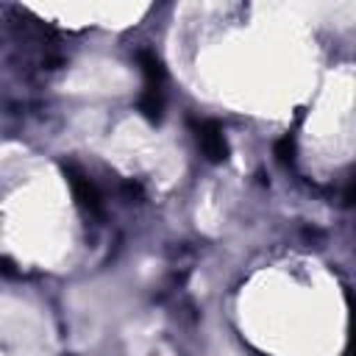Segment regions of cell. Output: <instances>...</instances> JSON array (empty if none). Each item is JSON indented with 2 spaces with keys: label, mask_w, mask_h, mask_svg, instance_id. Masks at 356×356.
<instances>
[{
  "label": "cell",
  "mask_w": 356,
  "mask_h": 356,
  "mask_svg": "<svg viewBox=\"0 0 356 356\" xmlns=\"http://www.w3.org/2000/svg\"><path fill=\"white\" fill-rule=\"evenodd\" d=\"M136 61H139V70H142V78H145V86H142V95H139V111L150 122H161L164 106H167V72L150 50H139Z\"/></svg>",
  "instance_id": "6da1fadb"
},
{
  "label": "cell",
  "mask_w": 356,
  "mask_h": 356,
  "mask_svg": "<svg viewBox=\"0 0 356 356\" xmlns=\"http://www.w3.org/2000/svg\"><path fill=\"white\" fill-rule=\"evenodd\" d=\"M64 175H67V184H70V192H72L78 209H81L86 217H100L103 200H100L97 186L89 181V175H86L83 170H78L75 164H64Z\"/></svg>",
  "instance_id": "7a4b0ae2"
},
{
  "label": "cell",
  "mask_w": 356,
  "mask_h": 356,
  "mask_svg": "<svg viewBox=\"0 0 356 356\" xmlns=\"http://www.w3.org/2000/svg\"><path fill=\"white\" fill-rule=\"evenodd\" d=\"M195 131V142L200 147V153L211 161V164H220L228 159V142H225V131L217 120H200L192 125Z\"/></svg>",
  "instance_id": "3957f363"
},
{
  "label": "cell",
  "mask_w": 356,
  "mask_h": 356,
  "mask_svg": "<svg viewBox=\"0 0 356 356\" xmlns=\"http://www.w3.org/2000/svg\"><path fill=\"white\" fill-rule=\"evenodd\" d=\"M275 159H278L281 164H292V159H295V139H292L289 134L275 142Z\"/></svg>",
  "instance_id": "277c9868"
},
{
  "label": "cell",
  "mask_w": 356,
  "mask_h": 356,
  "mask_svg": "<svg viewBox=\"0 0 356 356\" xmlns=\"http://www.w3.org/2000/svg\"><path fill=\"white\" fill-rule=\"evenodd\" d=\"M342 356H356V303H350V328H348V345Z\"/></svg>",
  "instance_id": "5b68a950"
},
{
  "label": "cell",
  "mask_w": 356,
  "mask_h": 356,
  "mask_svg": "<svg viewBox=\"0 0 356 356\" xmlns=\"http://www.w3.org/2000/svg\"><path fill=\"white\" fill-rule=\"evenodd\" d=\"M342 203L348 209H356V172H350V178L342 186Z\"/></svg>",
  "instance_id": "8992f818"
}]
</instances>
